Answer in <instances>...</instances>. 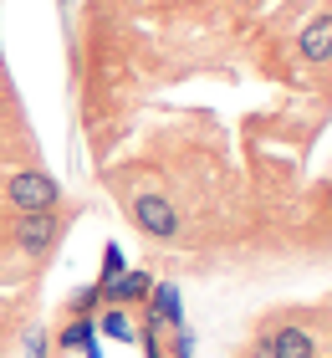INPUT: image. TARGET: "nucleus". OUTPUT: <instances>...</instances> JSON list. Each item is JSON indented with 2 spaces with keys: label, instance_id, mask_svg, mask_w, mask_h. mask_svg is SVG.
Wrapping results in <instances>:
<instances>
[{
  "label": "nucleus",
  "instance_id": "obj_11",
  "mask_svg": "<svg viewBox=\"0 0 332 358\" xmlns=\"http://www.w3.org/2000/svg\"><path fill=\"white\" fill-rule=\"evenodd\" d=\"M97 302H103V287H77V292H72V313H77V317H92Z\"/></svg>",
  "mask_w": 332,
  "mask_h": 358
},
{
  "label": "nucleus",
  "instance_id": "obj_10",
  "mask_svg": "<svg viewBox=\"0 0 332 358\" xmlns=\"http://www.w3.org/2000/svg\"><path fill=\"white\" fill-rule=\"evenodd\" d=\"M123 271H128V262H123L118 241H108V246H103V282H97V287H108L113 276H123Z\"/></svg>",
  "mask_w": 332,
  "mask_h": 358
},
{
  "label": "nucleus",
  "instance_id": "obj_3",
  "mask_svg": "<svg viewBox=\"0 0 332 358\" xmlns=\"http://www.w3.org/2000/svg\"><path fill=\"white\" fill-rule=\"evenodd\" d=\"M6 200H10L15 215H26V210H57L62 205V185L52 174H41V169H21V174L6 179Z\"/></svg>",
  "mask_w": 332,
  "mask_h": 358
},
{
  "label": "nucleus",
  "instance_id": "obj_13",
  "mask_svg": "<svg viewBox=\"0 0 332 358\" xmlns=\"http://www.w3.org/2000/svg\"><path fill=\"white\" fill-rule=\"evenodd\" d=\"M52 348H57V343H52V338H46L41 328H31V333H26V358H46Z\"/></svg>",
  "mask_w": 332,
  "mask_h": 358
},
{
  "label": "nucleus",
  "instance_id": "obj_8",
  "mask_svg": "<svg viewBox=\"0 0 332 358\" xmlns=\"http://www.w3.org/2000/svg\"><path fill=\"white\" fill-rule=\"evenodd\" d=\"M92 333H97V322H92V317H77V322H66V328L57 333V348H66V353H72V348H87Z\"/></svg>",
  "mask_w": 332,
  "mask_h": 358
},
{
  "label": "nucleus",
  "instance_id": "obj_6",
  "mask_svg": "<svg viewBox=\"0 0 332 358\" xmlns=\"http://www.w3.org/2000/svg\"><path fill=\"white\" fill-rule=\"evenodd\" d=\"M148 292H154V276L148 271H123V276H113V282L103 287V297L113 307H133V302H143Z\"/></svg>",
  "mask_w": 332,
  "mask_h": 358
},
{
  "label": "nucleus",
  "instance_id": "obj_7",
  "mask_svg": "<svg viewBox=\"0 0 332 358\" xmlns=\"http://www.w3.org/2000/svg\"><path fill=\"white\" fill-rule=\"evenodd\" d=\"M154 322H159V328H185V302H179V287L174 282H159L154 287Z\"/></svg>",
  "mask_w": 332,
  "mask_h": 358
},
{
  "label": "nucleus",
  "instance_id": "obj_1",
  "mask_svg": "<svg viewBox=\"0 0 332 358\" xmlns=\"http://www.w3.org/2000/svg\"><path fill=\"white\" fill-rule=\"evenodd\" d=\"M66 210H26V215H15L10 220V241H15V251L31 256V262H46V256L57 251V241L66 236Z\"/></svg>",
  "mask_w": 332,
  "mask_h": 358
},
{
  "label": "nucleus",
  "instance_id": "obj_2",
  "mask_svg": "<svg viewBox=\"0 0 332 358\" xmlns=\"http://www.w3.org/2000/svg\"><path fill=\"white\" fill-rule=\"evenodd\" d=\"M128 220L138 225L148 241H179V231H185L179 210L164 200L159 189H133V194H128Z\"/></svg>",
  "mask_w": 332,
  "mask_h": 358
},
{
  "label": "nucleus",
  "instance_id": "obj_9",
  "mask_svg": "<svg viewBox=\"0 0 332 358\" xmlns=\"http://www.w3.org/2000/svg\"><path fill=\"white\" fill-rule=\"evenodd\" d=\"M97 328H103V333L113 338V343H133V322H128L123 307H108V313L97 317Z\"/></svg>",
  "mask_w": 332,
  "mask_h": 358
},
{
  "label": "nucleus",
  "instance_id": "obj_14",
  "mask_svg": "<svg viewBox=\"0 0 332 358\" xmlns=\"http://www.w3.org/2000/svg\"><path fill=\"white\" fill-rule=\"evenodd\" d=\"M240 358H261V348H256V343H251V348H245V353H240Z\"/></svg>",
  "mask_w": 332,
  "mask_h": 358
},
{
  "label": "nucleus",
  "instance_id": "obj_5",
  "mask_svg": "<svg viewBox=\"0 0 332 358\" xmlns=\"http://www.w3.org/2000/svg\"><path fill=\"white\" fill-rule=\"evenodd\" d=\"M296 52H302L307 62H332V10H322L317 21H307L302 26V36H296Z\"/></svg>",
  "mask_w": 332,
  "mask_h": 358
},
{
  "label": "nucleus",
  "instance_id": "obj_12",
  "mask_svg": "<svg viewBox=\"0 0 332 358\" xmlns=\"http://www.w3.org/2000/svg\"><path fill=\"white\" fill-rule=\"evenodd\" d=\"M169 358H194V333H189V328H174V338H169Z\"/></svg>",
  "mask_w": 332,
  "mask_h": 358
},
{
  "label": "nucleus",
  "instance_id": "obj_4",
  "mask_svg": "<svg viewBox=\"0 0 332 358\" xmlns=\"http://www.w3.org/2000/svg\"><path fill=\"white\" fill-rule=\"evenodd\" d=\"M261 358H317V333L302 328V322H276L256 338Z\"/></svg>",
  "mask_w": 332,
  "mask_h": 358
}]
</instances>
